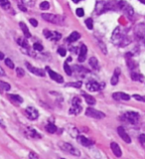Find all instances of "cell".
<instances>
[{"mask_svg": "<svg viewBox=\"0 0 145 159\" xmlns=\"http://www.w3.org/2000/svg\"><path fill=\"white\" fill-rule=\"evenodd\" d=\"M98 46H100V48L102 49V53H104V54H107V50H106V47H105V45H104L103 43H102L100 40H98Z\"/></svg>", "mask_w": 145, "mask_h": 159, "instance_id": "cell-32", "label": "cell"}, {"mask_svg": "<svg viewBox=\"0 0 145 159\" xmlns=\"http://www.w3.org/2000/svg\"><path fill=\"white\" fill-rule=\"evenodd\" d=\"M80 38V35L78 32L76 31H74L71 35L69 36V38H68V40H69V42H76V40H78Z\"/></svg>", "mask_w": 145, "mask_h": 159, "instance_id": "cell-21", "label": "cell"}, {"mask_svg": "<svg viewBox=\"0 0 145 159\" xmlns=\"http://www.w3.org/2000/svg\"><path fill=\"white\" fill-rule=\"evenodd\" d=\"M19 25H20V28L22 29V31H23L24 36H25L26 38H30V37H31V33H30L29 29H28V27L26 26V24L23 23V22H20Z\"/></svg>", "mask_w": 145, "mask_h": 159, "instance_id": "cell-20", "label": "cell"}, {"mask_svg": "<svg viewBox=\"0 0 145 159\" xmlns=\"http://www.w3.org/2000/svg\"><path fill=\"white\" fill-rule=\"evenodd\" d=\"M66 86H74V88H80V86H82V82H80V80H78V82H68V84H66Z\"/></svg>", "mask_w": 145, "mask_h": 159, "instance_id": "cell-28", "label": "cell"}, {"mask_svg": "<svg viewBox=\"0 0 145 159\" xmlns=\"http://www.w3.org/2000/svg\"><path fill=\"white\" fill-rule=\"evenodd\" d=\"M90 66L94 69H98V61L96 57H92L90 59Z\"/></svg>", "mask_w": 145, "mask_h": 159, "instance_id": "cell-26", "label": "cell"}, {"mask_svg": "<svg viewBox=\"0 0 145 159\" xmlns=\"http://www.w3.org/2000/svg\"><path fill=\"white\" fill-rule=\"evenodd\" d=\"M139 140H140V142H141V143H145V134H140Z\"/></svg>", "mask_w": 145, "mask_h": 159, "instance_id": "cell-45", "label": "cell"}, {"mask_svg": "<svg viewBox=\"0 0 145 159\" xmlns=\"http://www.w3.org/2000/svg\"><path fill=\"white\" fill-rule=\"evenodd\" d=\"M0 76H5V73H4V70L0 67Z\"/></svg>", "mask_w": 145, "mask_h": 159, "instance_id": "cell-47", "label": "cell"}, {"mask_svg": "<svg viewBox=\"0 0 145 159\" xmlns=\"http://www.w3.org/2000/svg\"><path fill=\"white\" fill-rule=\"evenodd\" d=\"M117 132L120 137H121L126 143H131V138H130V136L126 133V131L124 130V128L122 127V126H119V127L117 128Z\"/></svg>", "mask_w": 145, "mask_h": 159, "instance_id": "cell-10", "label": "cell"}, {"mask_svg": "<svg viewBox=\"0 0 145 159\" xmlns=\"http://www.w3.org/2000/svg\"><path fill=\"white\" fill-rule=\"evenodd\" d=\"M8 98H9L10 100L16 104H20L23 102V98H22L20 96H18V94H8Z\"/></svg>", "mask_w": 145, "mask_h": 159, "instance_id": "cell-19", "label": "cell"}, {"mask_svg": "<svg viewBox=\"0 0 145 159\" xmlns=\"http://www.w3.org/2000/svg\"><path fill=\"white\" fill-rule=\"evenodd\" d=\"M124 117H125V119H127V121L131 122V123H135L139 119V114L135 111H128L124 114Z\"/></svg>", "mask_w": 145, "mask_h": 159, "instance_id": "cell-8", "label": "cell"}, {"mask_svg": "<svg viewBox=\"0 0 145 159\" xmlns=\"http://www.w3.org/2000/svg\"><path fill=\"white\" fill-rule=\"evenodd\" d=\"M35 1L36 0H21L22 3L25 6H28V7H33L35 5Z\"/></svg>", "mask_w": 145, "mask_h": 159, "instance_id": "cell-29", "label": "cell"}, {"mask_svg": "<svg viewBox=\"0 0 145 159\" xmlns=\"http://www.w3.org/2000/svg\"><path fill=\"white\" fill-rule=\"evenodd\" d=\"M26 66H27V69L29 70L32 74H35V75L39 76V77H44V76H45V73H44L41 69H38V68L33 67V66H31L29 63H26Z\"/></svg>", "mask_w": 145, "mask_h": 159, "instance_id": "cell-11", "label": "cell"}, {"mask_svg": "<svg viewBox=\"0 0 145 159\" xmlns=\"http://www.w3.org/2000/svg\"><path fill=\"white\" fill-rule=\"evenodd\" d=\"M84 100H86V104H90V106L96 104V100H94V98H92V96H88V94H84Z\"/></svg>", "mask_w": 145, "mask_h": 159, "instance_id": "cell-23", "label": "cell"}, {"mask_svg": "<svg viewBox=\"0 0 145 159\" xmlns=\"http://www.w3.org/2000/svg\"><path fill=\"white\" fill-rule=\"evenodd\" d=\"M16 74H17L18 77L22 78L25 75V72H24V70L22 69V68H17V69H16Z\"/></svg>", "mask_w": 145, "mask_h": 159, "instance_id": "cell-36", "label": "cell"}, {"mask_svg": "<svg viewBox=\"0 0 145 159\" xmlns=\"http://www.w3.org/2000/svg\"><path fill=\"white\" fill-rule=\"evenodd\" d=\"M5 64L7 67L10 68V69H13L14 68V64H13V62L11 61V59H5Z\"/></svg>", "mask_w": 145, "mask_h": 159, "instance_id": "cell-38", "label": "cell"}, {"mask_svg": "<svg viewBox=\"0 0 145 159\" xmlns=\"http://www.w3.org/2000/svg\"><path fill=\"white\" fill-rule=\"evenodd\" d=\"M86 114L88 116H90V117L96 118V119H102V118L105 117V114H104L103 112L100 111V110H94V108H86Z\"/></svg>", "mask_w": 145, "mask_h": 159, "instance_id": "cell-4", "label": "cell"}, {"mask_svg": "<svg viewBox=\"0 0 145 159\" xmlns=\"http://www.w3.org/2000/svg\"><path fill=\"white\" fill-rule=\"evenodd\" d=\"M112 98L116 100H128L130 98V96H128V94H124V92H114V94H112Z\"/></svg>", "mask_w": 145, "mask_h": 159, "instance_id": "cell-15", "label": "cell"}, {"mask_svg": "<svg viewBox=\"0 0 145 159\" xmlns=\"http://www.w3.org/2000/svg\"><path fill=\"white\" fill-rule=\"evenodd\" d=\"M131 79L133 80H137V82H143L144 80V77L142 75H140V74L136 73V72H134V73H131Z\"/></svg>", "mask_w": 145, "mask_h": 159, "instance_id": "cell-22", "label": "cell"}, {"mask_svg": "<svg viewBox=\"0 0 145 159\" xmlns=\"http://www.w3.org/2000/svg\"><path fill=\"white\" fill-rule=\"evenodd\" d=\"M3 59H4V54L0 52V60H3Z\"/></svg>", "mask_w": 145, "mask_h": 159, "instance_id": "cell-49", "label": "cell"}, {"mask_svg": "<svg viewBox=\"0 0 145 159\" xmlns=\"http://www.w3.org/2000/svg\"><path fill=\"white\" fill-rule=\"evenodd\" d=\"M46 130H47L49 133H55L57 131V126L53 123H49L46 125Z\"/></svg>", "mask_w": 145, "mask_h": 159, "instance_id": "cell-25", "label": "cell"}, {"mask_svg": "<svg viewBox=\"0 0 145 159\" xmlns=\"http://www.w3.org/2000/svg\"><path fill=\"white\" fill-rule=\"evenodd\" d=\"M111 39H112V42H113L115 45H119V46H122V47L130 43V41H126L127 38H126L125 36H124V34L122 33L120 27H116L115 29H114L113 33H112V36H111Z\"/></svg>", "mask_w": 145, "mask_h": 159, "instance_id": "cell-1", "label": "cell"}, {"mask_svg": "<svg viewBox=\"0 0 145 159\" xmlns=\"http://www.w3.org/2000/svg\"><path fill=\"white\" fill-rule=\"evenodd\" d=\"M76 139H78V141L80 142V144H82V146H92V144H94V141H92V140H90L88 138L84 137V136L82 135H78V137H76Z\"/></svg>", "mask_w": 145, "mask_h": 159, "instance_id": "cell-12", "label": "cell"}, {"mask_svg": "<svg viewBox=\"0 0 145 159\" xmlns=\"http://www.w3.org/2000/svg\"><path fill=\"white\" fill-rule=\"evenodd\" d=\"M64 70H65V72H66V74L67 75H69V76H71L72 75V69H71V67H70L69 65H68L67 63H65L64 64Z\"/></svg>", "mask_w": 145, "mask_h": 159, "instance_id": "cell-33", "label": "cell"}, {"mask_svg": "<svg viewBox=\"0 0 145 159\" xmlns=\"http://www.w3.org/2000/svg\"><path fill=\"white\" fill-rule=\"evenodd\" d=\"M86 52H88L86 46V45H82V47L80 48V56H78V61H80V62H84V60H86Z\"/></svg>", "mask_w": 145, "mask_h": 159, "instance_id": "cell-18", "label": "cell"}, {"mask_svg": "<svg viewBox=\"0 0 145 159\" xmlns=\"http://www.w3.org/2000/svg\"><path fill=\"white\" fill-rule=\"evenodd\" d=\"M29 157L30 158H36V159H38V158H39V155H37V154H35V153H33V152H31V153L29 154Z\"/></svg>", "mask_w": 145, "mask_h": 159, "instance_id": "cell-46", "label": "cell"}, {"mask_svg": "<svg viewBox=\"0 0 145 159\" xmlns=\"http://www.w3.org/2000/svg\"><path fill=\"white\" fill-rule=\"evenodd\" d=\"M40 8H41L42 10H47V9H49V8H50L49 2H47V1L42 2V3L40 4Z\"/></svg>", "mask_w": 145, "mask_h": 159, "instance_id": "cell-34", "label": "cell"}, {"mask_svg": "<svg viewBox=\"0 0 145 159\" xmlns=\"http://www.w3.org/2000/svg\"><path fill=\"white\" fill-rule=\"evenodd\" d=\"M29 21H30V23L32 24V26H34V27H37V26H38V22H37V20H36V19H32V18H31Z\"/></svg>", "mask_w": 145, "mask_h": 159, "instance_id": "cell-44", "label": "cell"}, {"mask_svg": "<svg viewBox=\"0 0 145 159\" xmlns=\"http://www.w3.org/2000/svg\"><path fill=\"white\" fill-rule=\"evenodd\" d=\"M58 53L60 54V55L61 56H63V57H65L66 56V49L65 48H59V49H58Z\"/></svg>", "mask_w": 145, "mask_h": 159, "instance_id": "cell-43", "label": "cell"}, {"mask_svg": "<svg viewBox=\"0 0 145 159\" xmlns=\"http://www.w3.org/2000/svg\"><path fill=\"white\" fill-rule=\"evenodd\" d=\"M0 6L3 7L4 9H9L10 8V3L8 0H0Z\"/></svg>", "mask_w": 145, "mask_h": 159, "instance_id": "cell-30", "label": "cell"}, {"mask_svg": "<svg viewBox=\"0 0 145 159\" xmlns=\"http://www.w3.org/2000/svg\"><path fill=\"white\" fill-rule=\"evenodd\" d=\"M72 1H74V3H78V2H80V0H72Z\"/></svg>", "mask_w": 145, "mask_h": 159, "instance_id": "cell-50", "label": "cell"}, {"mask_svg": "<svg viewBox=\"0 0 145 159\" xmlns=\"http://www.w3.org/2000/svg\"><path fill=\"white\" fill-rule=\"evenodd\" d=\"M104 84H98V82H96V80H90V82H88V84H86V88H88L90 92H98V90H102V88H103L102 86H103Z\"/></svg>", "mask_w": 145, "mask_h": 159, "instance_id": "cell-7", "label": "cell"}, {"mask_svg": "<svg viewBox=\"0 0 145 159\" xmlns=\"http://www.w3.org/2000/svg\"><path fill=\"white\" fill-rule=\"evenodd\" d=\"M46 70H47V72L49 73V75H50V77H51L52 80H54L55 82H64V79H63V77H62L61 75L57 74L56 72L52 71V70L50 69L49 67H46Z\"/></svg>", "mask_w": 145, "mask_h": 159, "instance_id": "cell-9", "label": "cell"}, {"mask_svg": "<svg viewBox=\"0 0 145 159\" xmlns=\"http://www.w3.org/2000/svg\"><path fill=\"white\" fill-rule=\"evenodd\" d=\"M25 113H26V115H27V117L31 120L37 119L38 116H39V112H38V110H36L35 108H32V106H29V108H26Z\"/></svg>", "mask_w": 145, "mask_h": 159, "instance_id": "cell-6", "label": "cell"}, {"mask_svg": "<svg viewBox=\"0 0 145 159\" xmlns=\"http://www.w3.org/2000/svg\"><path fill=\"white\" fill-rule=\"evenodd\" d=\"M133 98H135L136 100H139V102H145V96H139V94H133Z\"/></svg>", "mask_w": 145, "mask_h": 159, "instance_id": "cell-41", "label": "cell"}, {"mask_svg": "<svg viewBox=\"0 0 145 159\" xmlns=\"http://www.w3.org/2000/svg\"><path fill=\"white\" fill-rule=\"evenodd\" d=\"M86 27H88V29H92L94 25H92V18H88V19L86 20Z\"/></svg>", "mask_w": 145, "mask_h": 159, "instance_id": "cell-37", "label": "cell"}, {"mask_svg": "<svg viewBox=\"0 0 145 159\" xmlns=\"http://www.w3.org/2000/svg\"><path fill=\"white\" fill-rule=\"evenodd\" d=\"M110 148H111L112 152H113L114 155H115L116 157H120V156L122 155L121 148L119 147V145H118L116 142H111V144H110Z\"/></svg>", "mask_w": 145, "mask_h": 159, "instance_id": "cell-14", "label": "cell"}, {"mask_svg": "<svg viewBox=\"0 0 145 159\" xmlns=\"http://www.w3.org/2000/svg\"><path fill=\"white\" fill-rule=\"evenodd\" d=\"M136 35L141 39H145V24H140L136 28Z\"/></svg>", "mask_w": 145, "mask_h": 159, "instance_id": "cell-16", "label": "cell"}, {"mask_svg": "<svg viewBox=\"0 0 145 159\" xmlns=\"http://www.w3.org/2000/svg\"><path fill=\"white\" fill-rule=\"evenodd\" d=\"M0 88H2V90H9L10 88H11V86H10V84H7V82H4L0 80Z\"/></svg>", "mask_w": 145, "mask_h": 159, "instance_id": "cell-31", "label": "cell"}, {"mask_svg": "<svg viewBox=\"0 0 145 159\" xmlns=\"http://www.w3.org/2000/svg\"><path fill=\"white\" fill-rule=\"evenodd\" d=\"M59 147L61 148L64 152H67V153L71 154L72 156H80V150L74 147V146H72V144L68 143V142H60Z\"/></svg>", "mask_w": 145, "mask_h": 159, "instance_id": "cell-2", "label": "cell"}, {"mask_svg": "<svg viewBox=\"0 0 145 159\" xmlns=\"http://www.w3.org/2000/svg\"><path fill=\"white\" fill-rule=\"evenodd\" d=\"M17 43L19 44L22 48H25V49L26 48H29V43H28V41L26 39H23V38H18Z\"/></svg>", "mask_w": 145, "mask_h": 159, "instance_id": "cell-24", "label": "cell"}, {"mask_svg": "<svg viewBox=\"0 0 145 159\" xmlns=\"http://www.w3.org/2000/svg\"><path fill=\"white\" fill-rule=\"evenodd\" d=\"M76 15H78V17H82V16L84 15V9H82V8H78V9L76 10Z\"/></svg>", "mask_w": 145, "mask_h": 159, "instance_id": "cell-39", "label": "cell"}, {"mask_svg": "<svg viewBox=\"0 0 145 159\" xmlns=\"http://www.w3.org/2000/svg\"><path fill=\"white\" fill-rule=\"evenodd\" d=\"M60 38H61V34L60 33H57V32H53V37H52V40H60Z\"/></svg>", "mask_w": 145, "mask_h": 159, "instance_id": "cell-42", "label": "cell"}, {"mask_svg": "<svg viewBox=\"0 0 145 159\" xmlns=\"http://www.w3.org/2000/svg\"><path fill=\"white\" fill-rule=\"evenodd\" d=\"M119 75H120V69L119 68H116V69L114 70V74L111 78V80H110V82H111L112 86H115V84L118 82V80H119Z\"/></svg>", "mask_w": 145, "mask_h": 159, "instance_id": "cell-17", "label": "cell"}, {"mask_svg": "<svg viewBox=\"0 0 145 159\" xmlns=\"http://www.w3.org/2000/svg\"><path fill=\"white\" fill-rule=\"evenodd\" d=\"M43 33H44V35H45V37L48 38V39H52V37H53V32L50 31V30L45 29Z\"/></svg>", "mask_w": 145, "mask_h": 159, "instance_id": "cell-35", "label": "cell"}, {"mask_svg": "<svg viewBox=\"0 0 145 159\" xmlns=\"http://www.w3.org/2000/svg\"><path fill=\"white\" fill-rule=\"evenodd\" d=\"M25 134L30 138H40V137H41V135H40V134L38 133V132L36 131L35 129H33V128H31V127L26 128V129H25Z\"/></svg>", "mask_w": 145, "mask_h": 159, "instance_id": "cell-13", "label": "cell"}, {"mask_svg": "<svg viewBox=\"0 0 145 159\" xmlns=\"http://www.w3.org/2000/svg\"><path fill=\"white\" fill-rule=\"evenodd\" d=\"M72 108L70 110V113L74 114H78L82 110V106H80V100L78 98H74L72 100Z\"/></svg>", "mask_w": 145, "mask_h": 159, "instance_id": "cell-5", "label": "cell"}, {"mask_svg": "<svg viewBox=\"0 0 145 159\" xmlns=\"http://www.w3.org/2000/svg\"><path fill=\"white\" fill-rule=\"evenodd\" d=\"M42 18L44 20L48 22H51V23L54 24H59V25H62L63 23V18L59 15H54V14H49V13H43L42 14Z\"/></svg>", "mask_w": 145, "mask_h": 159, "instance_id": "cell-3", "label": "cell"}, {"mask_svg": "<svg viewBox=\"0 0 145 159\" xmlns=\"http://www.w3.org/2000/svg\"><path fill=\"white\" fill-rule=\"evenodd\" d=\"M33 48L36 50V51H42V50H43V46H42L41 44H39V43H35V44H34Z\"/></svg>", "mask_w": 145, "mask_h": 159, "instance_id": "cell-40", "label": "cell"}, {"mask_svg": "<svg viewBox=\"0 0 145 159\" xmlns=\"http://www.w3.org/2000/svg\"><path fill=\"white\" fill-rule=\"evenodd\" d=\"M19 7H20V9H21V10H22V11H25V12H26V11H27V9H26V8H25V7H24V6L20 5V6H19Z\"/></svg>", "mask_w": 145, "mask_h": 159, "instance_id": "cell-48", "label": "cell"}, {"mask_svg": "<svg viewBox=\"0 0 145 159\" xmlns=\"http://www.w3.org/2000/svg\"><path fill=\"white\" fill-rule=\"evenodd\" d=\"M127 55L129 56V60L127 61V63H128L127 65H128V67H129V69L133 70L134 68H136V63L131 59V55H130V54H127Z\"/></svg>", "mask_w": 145, "mask_h": 159, "instance_id": "cell-27", "label": "cell"}]
</instances>
